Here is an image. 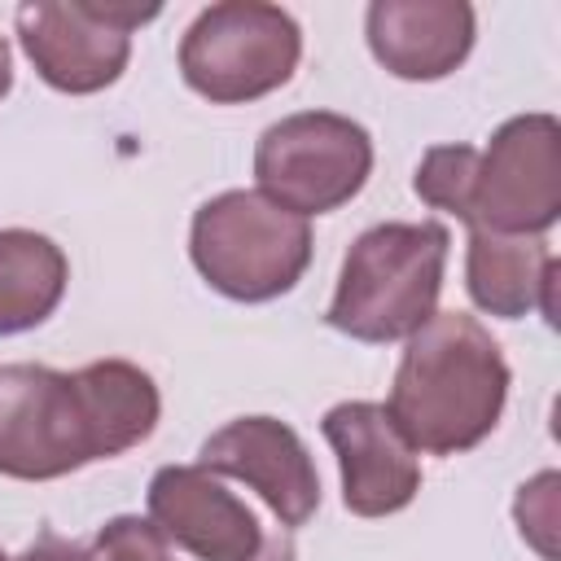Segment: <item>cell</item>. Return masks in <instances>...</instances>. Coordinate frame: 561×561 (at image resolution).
Returning <instances> with one entry per match:
<instances>
[{"mask_svg": "<svg viewBox=\"0 0 561 561\" xmlns=\"http://www.w3.org/2000/svg\"><path fill=\"white\" fill-rule=\"evenodd\" d=\"M9 88H13V53H9V39L0 35V101L9 96Z\"/></svg>", "mask_w": 561, "mask_h": 561, "instance_id": "19", "label": "cell"}, {"mask_svg": "<svg viewBox=\"0 0 561 561\" xmlns=\"http://www.w3.org/2000/svg\"><path fill=\"white\" fill-rule=\"evenodd\" d=\"M9 561H96L88 548H79V543H70V539H61L57 530H44L35 543H26L18 557H9Z\"/></svg>", "mask_w": 561, "mask_h": 561, "instance_id": "17", "label": "cell"}, {"mask_svg": "<svg viewBox=\"0 0 561 561\" xmlns=\"http://www.w3.org/2000/svg\"><path fill=\"white\" fill-rule=\"evenodd\" d=\"M557 254L543 237H504L469 228L465 289L486 316L522 320L539 311L548 324H557Z\"/></svg>", "mask_w": 561, "mask_h": 561, "instance_id": "13", "label": "cell"}, {"mask_svg": "<svg viewBox=\"0 0 561 561\" xmlns=\"http://www.w3.org/2000/svg\"><path fill=\"white\" fill-rule=\"evenodd\" d=\"M508 364L469 311H434L403 346L386 412L416 451L456 456L478 447L504 416Z\"/></svg>", "mask_w": 561, "mask_h": 561, "instance_id": "2", "label": "cell"}, {"mask_svg": "<svg viewBox=\"0 0 561 561\" xmlns=\"http://www.w3.org/2000/svg\"><path fill=\"white\" fill-rule=\"evenodd\" d=\"M92 557L96 561H171L158 526L149 517H131V513H118L96 530Z\"/></svg>", "mask_w": 561, "mask_h": 561, "instance_id": "16", "label": "cell"}, {"mask_svg": "<svg viewBox=\"0 0 561 561\" xmlns=\"http://www.w3.org/2000/svg\"><path fill=\"white\" fill-rule=\"evenodd\" d=\"M197 465L206 473L241 478L263 495V504L280 517V526H307L320 508V473L307 451V443L294 434V425L276 416H237L224 430H215Z\"/></svg>", "mask_w": 561, "mask_h": 561, "instance_id": "10", "label": "cell"}, {"mask_svg": "<svg viewBox=\"0 0 561 561\" xmlns=\"http://www.w3.org/2000/svg\"><path fill=\"white\" fill-rule=\"evenodd\" d=\"M188 259L197 276L232 302L289 294L311 263V224L259 188H228L193 210Z\"/></svg>", "mask_w": 561, "mask_h": 561, "instance_id": "5", "label": "cell"}, {"mask_svg": "<svg viewBox=\"0 0 561 561\" xmlns=\"http://www.w3.org/2000/svg\"><path fill=\"white\" fill-rule=\"evenodd\" d=\"M364 35L394 79L434 83L469 57L478 22L465 0H373Z\"/></svg>", "mask_w": 561, "mask_h": 561, "instance_id": "12", "label": "cell"}, {"mask_svg": "<svg viewBox=\"0 0 561 561\" xmlns=\"http://www.w3.org/2000/svg\"><path fill=\"white\" fill-rule=\"evenodd\" d=\"M373 175V136L333 110H302L272 123L254 145L259 193L311 219L346 206Z\"/></svg>", "mask_w": 561, "mask_h": 561, "instance_id": "7", "label": "cell"}, {"mask_svg": "<svg viewBox=\"0 0 561 561\" xmlns=\"http://www.w3.org/2000/svg\"><path fill=\"white\" fill-rule=\"evenodd\" d=\"M447 245L451 237L434 219L364 228L342 259L324 324L355 342H408L438 311Z\"/></svg>", "mask_w": 561, "mask_h": 561, "instance_id": "4", "label": "cell"}, {"mask_svg": "<svg viewBox=\"0 0 561 561\" xmlns=\"http://www.w3.org/2000/svg\"><path fill=\"white\" fill-rule=\"evenodd\" d=\"M416 197L482 232L543 237L561 219V123L552 114H517L495 127L486 149H425Z\"/></svg>", "mask_w": 561, "mask_h": 561, "instance_id": "3", "label": "cell"}, {"mask_svg": "<svg viewBox=\"0 0 561 561\" xmlns=\"http://www.w3.org/2000/svg\"><path fill=\"white\" fill-rule=\"evenodd\" d=\"M557 486H561V478L552 469H543L530 482H522L517 486V500H513L517 530H522V539L543 561H557Z\"/></svg>", "mask_w": 561, "mask_h": 561, "instance_id": "15", "label": "cell"}, {"mask_svg": "<svg viewBox=\"0 0 561 561\" xmlns=\"http://www.w3.org/2000/svg\"><path fill=\"white\" fill-rule=\"evenodd\" d=\"M70 280L61 245L31 228H0V337L44 324Z\"/></svg>", "mask_w": 561, "mask_h": 561, "instance_id": "14", "label": "cell"}, {"mask_svg": "<svg viewBox=\"0 0 561 561\" xmlns=\"http://www.w3.org/2000/svg\"><path fill=\"white\" fill-rule=\"evenodd\" d=\"M0 561H9V557H4V552H0Z\"/></svg>", "mask_w": 561, "mask_h": 561, "instance_id": "20", "label": "cell"}, {"mask_svg": "<svg viewBox=\"0 0 561 561\" xmlns=\"http://www.w3.org/2000/svg\"><path fill=\"white\" fill-rule=\"evenodd\" d=\"M302 31L280 4L224 0L202 9L180 39V75L210 105H245L289 83Z\"/></svg>", "mask_w": 561, "mask_h": 561, "instance_id": "6", "label": "cell"}, {"mask_svg": "<svg viewBox=\"0 0 561 561\" xmlns=\"http://www.w3.org/2000/svg\"><path fill=\"white\" fill-rule=\"evenodd\" d=\"M162 416L158 386L131 359L75 373L48 364L0 368V473L18 482L66 478L92 460L140 447Z\"/></svg>", "mask_w": 561, "mask_h": 561, "instance_id": "1", "label": "cell"}, {"mask_svg": "<svg viewBox=\"0 0 561 561\" xmlns=\"http://www.w3.org/2000/svg\"><path fill=\"white\" fill-rule=\"evenodd\" d=\"M254 561H294V543L276 535V539H267V543L259 548V557H254Z\"/></svg>", "mask_w": 561, "mask_h": 561, "instance_id": "18", "label": "cell"}, {"mask_svg": "<svg viewBox=\"0 0 561 561\" xmlns=\"http://www.w3.org/2000/svg\"><path fill=\"white\" fill-rule=\"evenodd\" d=\"M342 473V504L355 517H390L408 508L421 491L416 447L403 438L386 403L346 399L333 403L320 421Z\"/></svg>", "mask_w": 561, "mask_h": 561, "instance_id": "9", "label": "cell"}, {"mask_svg": "<svg viewBox=\"0 0 561 561\" xmlns=\"http://www.w3.org/2000/svg\"><path fill=\"white\" fill-rule=\"evenodd\" d=\"M158 13V4L127 0H31L18 9V44L48 88L88 96L118 83L131 31Z\"/></svg>", "mask_w": 561, "mask_h": 561, "instance_id": "8", "label": "cell"}, {"mask_svg": "<svg viewBox=\"0 0 561 561\" xmlns=\"http://www.w3.org/2000/svg\"><path fill=\"white\" fill-rule=\"evenodd\" d=\"M149 522L197 561H254L263 548L259 517L202 465H162L149 478Z\"/></svg>", "mask_w": 561, "mask_h": 561, "instance_id": "11", "label": "cell"}]
</instances>
